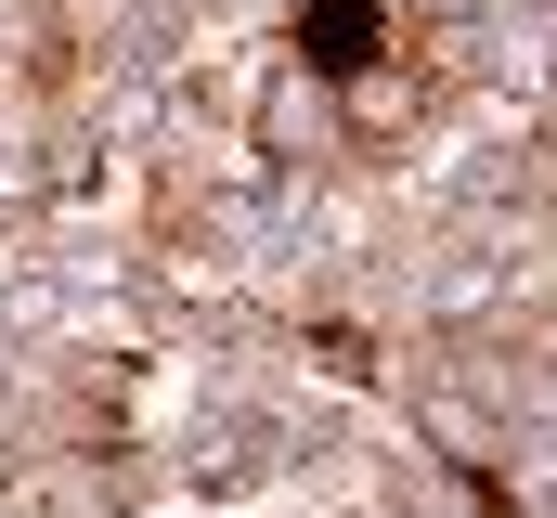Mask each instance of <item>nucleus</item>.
Instances as JSON below:
<instances>
[{
    "label": "nucleus",
    "instance_id": "1",
    "mask_svg": "<svg viewBox=\"0 0 557 518\" xmlns=\"http://www.w3.org/2000/svg\"><path fill=\"white\" fill-rule=\"evenodd\" d=\"M363 39H376V13H363V0H311V52H324V65H350Z\"/></svg>",
    "mask_w": 557,
    "mask_h": 518
}]
</instances>
